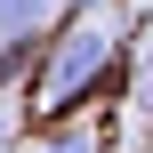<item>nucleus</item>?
<instances>
[{
    "label": "nucleus",
    "instance_id": "6",
    "mask_svg": "<svg viewBox=\"0 0 153 153\" xmlns=\"http://www.w3.org/2000/svg\"><path fill=\"white\" fill-rule=\"evenodd\" d=\"M0 153H8V121H0Z\"/></svg>",
    "mask_w": 153,
    "mask_h": 153
},
{
    "label": "nucleus",
    "instance_id": "4",
    "mask_svg": "<svg viewBox=\"0 0 153 153\" xmlns=\"http://www.w3.org/2000/svg\"><path fill=\"white\" fill-rule=\"evenodd\" d=\"M137 105H145V113H153V56H145V89H137Z\"/></svg>",
    "mask_w": 153,
    "mask_h": 153
},
{
    "label": "nucleus",
    "instance_id": "1",
    "mask_svg": "<svg viewBox=\"0 0 153 153\" xmlns=\"http://www.w3.org/2000/svg\"><path fill=\"white\" fill-rule=\"evenodd\" d=\"M105 56H113V32H105V24H81V32L56 48V65L40 73V105H32V113H65V105H81V89L105 73Z\"/></svg>",
    "mask_w": 153,
    "mask_h": 153
},
{
    "label": "nucleus",
    "instance_id": "3",
    "mask_svg": "<svg viewBox=\"0 0 153 153\" xmlns=\"http://www.w3.org/2000/svg\"><path fill=\"white\" fill-rule=\"evenodd\" d=\"M40 153H97V137H89V129H65V137H48Z\"/></svg>",
    "mask_w": 153,
    "mask_h": 153
},
{
    "label": "nucleus",
    "instance_id": "5",
    "mask_svg": "<svg viewBox=\"0 0 153 153\" xmlns=\"http://www.w3.org/2000/svg\"><path fill=\"white\" fill-rule=\"evenodd\" d=\"M65 8H73V16H89V8H105V0H65Z\"/></svg>",
    "mask_w": 153,
    "mask_h": 153
},
{
    "label": "nucleus",
    "instance_id": "2",
    "mask_svg": "<svg viewBox=\"0 0 153 153\" xmlns=\"http://www.w3.org/2000/svg\"><path fill=\"white\" fill-rule=\"evenodd\" d=\"M65 0H0V40H32Z\"/></svg>",
    "mask_w": 153,
    "mask_h": 153
}]
</instances>
